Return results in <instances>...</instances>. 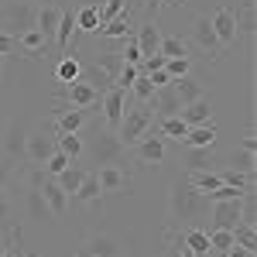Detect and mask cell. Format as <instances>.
<instances>
[{"mask_svg":"<svg viewBox=\"0 0 257 257\" xmlns=\"http://www.w3.org/2000/svg\"><path fill=\"white\" fill-rule=\"evenodd\" d=\"M206 213V206H202V196H199L196 189L182 178L172 185V192H168V216L175 219V223H185V226H196L199 219Z\"/></svg>","mask_w":257,"mask_h":257,"instance_id":"1","label":"cell"},{"mask_svg":"<svg viewBox=\"0 0 257 257\" xmlns=\"http://www.w3.org/2000/svg\"><path fill=\"white\" fill-rule=\"evenodd\" d=\"M155 123V110L148 106V103H141V106H131V110H123V117H120V127L113 131L120 138L123 148H131V144H138L144 134H148V127Z\"/></svg>","mask_w":257,"mask_h":257,"instance_id":"2","label":"cell"},{"mask_svg":"<svg viewBox=\"0 0 257 257\" xmlns=\"http://www.w3.org/2000/svg\"><path fill=\"white\" fill-rule=\"evenodd\" d=\"M38 21V7L35 0H7L4 4V28L7 35H21V31H31Z\"/></svg>","mask_w":257,"mask_h":257,"instance_id":"3","label":"cell"},{"mask_svg":"<svg viewBox=\"0 0 257 257\" xmlns=\"http://www.w3.org/2000/svg\"><path fill=\"white\" fill-rule=\"evenodd\" d=\"M52 155H55V138H52V131H45V127L28 131V141H24V158L31 161V168H41Z\"/></svg>","mask_w":257,"mask_h":257,"instance_id":"4","label":"cell"},{"mask_svg":"<svg viewBox=\"0 0 257 257\" xmlns=\"http://www.w3.org/2000/svg\"><path fill=\"white\" fill-rule=\"evenodd\" d=\"M123 151H127V148L120 144V138L113 134V131L96 134V138H93V144H89V158L96 161V165H117Z\"/></svg>","mask_w":257,"mask_h":257,"instance_id":"5","label":"cell"},{"mask_svg":"<svg viewBox=\"0 0 257 257\" xmlns=\"http://www.w3.org/2000/svg\"><path fill=\"white\" fill-rule=\"evenodd\" d=\"M148 106L155 110V117H158V120H168V117H178V113H182V99L175 96L172 82L161 86V89H155V96L148 99Z\"/></svg>","mask_w":257,"mask_h":257,"instance_id":"6","label":"cell"},{"mask_svg":"<svg viewBox=\"0 0 257 257\" xmlns=\"http://www.w3.org/2000/svg\"><path fill=\"white\" fill-rule=\"evenodd\" d=\"M192 41H196L209 59H219V55H223V45H219V38H216V31H213V24H209V18H196V24H192Z\"/></svg>","mask_w":257,"mask_h":257,"instance_id":"7","label":"cell"},{"mask_svg":"<svg viewBox=\"0 0 257 257\" xmlns=\"http://www.w3.org/2000/svg\"><path fill=\"white\" fill-rule=\"evenodd\" d=\"M240 223V199L213 202V230H233Z\"/></svg>","mask_w":257,"mask_h":257,"instance_id":"8","label":"cell"},{"mask_svg":"<svg viewBox=\"0 0 257 257\" xmlns=\"http://www.w3.org/2000/svg\"><path fill=\"white\" fill-rule=\"evenodd\" d=\"M99 106H103V120L117 131L120 117H123V89H120V86H110V89L99 96Z\"/></svg>","mask_w":257,"mask_h":257,"instance_id":"9","label":"cell"},{"mask_svg":"<svg viewBox=\"0 0 257 257\" xmlns=\"http://www.w3.org/2000/svg\"><path fill=\"white\" fill-rule=\"evenodd\" d=\"M134 155H138V161H144V165H158V161L165 158V138H161V134H144V138L134 144Z\"/></svg>","mask_w":257,"mask_h":257,"instance_id":"10","label":"cell"},{"mask_svg":"<svg viewBox=\"0 0 257 257\" xmlns=\"http://www.w3.org/2000/svg\"><path fill=\"white\" fill-rule=\"evenodd\" d=\"M41 199H45V206H48L52 216H62L65 206H69V196L62 192V185L52 175H45V182H41Z\"/></svg>","mask_w":257,"mask_h":257,"instance_id":"11","label":"cell"},{"mask_svg":"<svg viewBox=\"0 0 257 257\" xmlns=\"http://www.w3.org/2000/svg\"><path fill=\"white\" fill-rule=\"evenodd\" d=\"M209 24H213V31H216L219 45H233V41H237V21H233V11H230V7H219L216 14L209 18Z\"/></svg>","mask_w":257,"mask_h":257,"instance_id":"12","label":"cell"},{"mask_svg":"<svg viewBox=\"0 0 257 257\" xmlns=\"http://www.w3.org/2000/svg\"><path fill=\"white\" fill-rule=\"evenodd\" d=\"M134 38H138L141 55H158V48H161V31H158V24H155V21H144L141 28H134Z\"/></svg>","mask_w":257,"mask_h":257,"instance_id":"13","label":"cell"},{"mask_svg":"<svg viewBox=\"0 0 257 257\" xmlns=\"http://www.w3.org/2000/svg\"><path fill=\"white\" fill-rule=\"evenodd\" d=\"M99 96H103V93H96L93 86H86L82 79H76V82H65V99H69L72 106H96V103H99Z\"/></svg>","mask_w":257,"mask_h":257,"instance_id":"14","label":"cell"},{"mask_svg":"<svg viewBox=\"0 0 257 257\" xmlns=\"http://www.w3.org/2000/svg\"><path fill=\"white\" fill-rule=\"evenodd\" d=\"M178 117L185 120L189 127H202V123H209V117H213V106H209L206 96H199V99H192V103H185Z\"/></svg>","mask_w":257,"mask_h":257,"instance_id":"15","label":"cell"},{"mask_svg":"<svg viewBox=\"0 0 257 257\" xmlns=\"http://www.w3.org/2000/svg\"><path fill=\"white\" fill-rule=\"evenodd\" d=\"M14 45H18L24 55H45V48H48L52 41L45 38L38 28H31V31H21V35H14Z\"/></svg>","mask_w":257,"mask_h":257,"instance_id":"16","label":"cell"},{"mask_svg":"<svg viewBox=\"0 0 257 257\" xmlns=\"http://www.w3.org/2000/svg\"><path fill=\"white\" fill-rule=\"evenodd\" d=\"M96 31L103 35V38H127V35L134 31V14H131V11H123V14H117L113 21H103Z\"/></svg>","mask_w":257,"mask_h":257,"instance_id":"17","label":"cell"},{"mask_svg":"<svg viewBox=\"0 0 257 257\" xmlns=\"http://www.w3.org/2000/svg\"><path fill=\"white\" fill-rule=\"evenodd\" d=\"M96 182H99L103 192H113V189H123L127 185V175H123V168H117V165H99Z\"/></svg>","mask_w":257,"mask_h":257,"instance_id":"18","label":"cell"},{"mask_svg":"<svg viewBox=\"0 0 257 257\" xmlns=\"http://www.w3.org/2000/svg\"><path fill=\"white\" fill-rule=\"evenodd\" d=\"M24 141H28V131L21 123H11L7 134H4V151L7 158H24Z\"/></svg>","mask_w":257,"mask_h":257,"instance_id":"19","label":"cell"},{"mask_svg":"<svg viewBox=\"0 0 257 257\" xmlns=\"http://www.w3.org/2000/svg\"><path fill=\"white\" fill-rule=\"evenodd\" d=\"M172 89H175V96L182 99V106L202 96V82H199L196 76H178V79H172Z\"/></svg>","mask_w":257,"mask_h":257,"instance_id":"20","label":"cell"},{"mask_svg":"<svg viewBox=\"0 0 257 257\" xmlns=\"http://www.w3.org/2000/svg\"><path fill=\"white\" fill-rule=\"evenodd\" d=\"M79 79L86 82V86H93L96 93H106V89L113 86V79H110V76L99 69L96 62H93V65H82V69H79Z\"/></svg>","mask_w":257,"mask_h":257,"instance_id":"21","label":"cell"},{"mask_svg":"<svg viewBox=\"0 0 257 257\" xmlns=\"http://www.w3.org/2000/svg\"><path fill=\"white\" fill-rule=\"evenodd\" d=\"M216 141V127L213 123H202V127H189V134L182 138L185 148H209Z\"/></svg>","mask_w":257,"mask_h":257,"instance_id":"22","label":"cell"},{"mask_svg":"<svg viewBox=\"0 0 257 257\" xmlns=\"http://www.w3.org/2000/svg\"><path fill=\"white\" fill-rule=\"evenodd\" d=\"M72 31H76V11H62L59 18V28H55V45H59V52L65 55V48H69V38H72Z\"/></svg>","mask_w":257,"mask_h":257,"instance_id":"23","label":"cell"},{"mask_svg":"<svg viewBox=\"0 0 257 257\" xmlns=\"http://www.w3.org/2000/svg\"><path fill=\"white\" fill-rule=\"evenodd\" d=\"M59 18H62L59 7H38V21H35V28L52 41V38H55V28H59Z\"/></svg>","mask_w":257,"mask_h":257,"instance_id":"24","label":"cell"},{"mask_svg":"<svg viewBox=\"0 0 257 257\" xmlns=\"http://www.w3.org/2000/svg\"><path fill=\"white\" fill-rule=\"evenodd\" d=\"M254 151H243V148H233L230 155H226V168H233V172H243V175H254Z\"/></svg>","mask_w":257,"mask_h":257,"instance_id":"25","label":"cell"},{"mask_svg":"<svg viewBox=\"0 0 257 257\" xmlns=\"http://www.w3.org/2000/svg\"><path fill=\"white\" fill-rule=\"evenodd\" d=\"M182 243H185L196 257H209V237H206L199 226H189V230L182 233Z\"/></svg>","mask_w":257,"mask_h":257,"instance_id":"26","label":"cell"},{"mask_svg":"<svg viewBox=\"0 0 257 257\" xmlns=\"http://www.w3.org/2000/svg\"><path fill=\"white\" fill-rule=\"evenodd\" d=\"M82 178H86V168H82V165H69L65 172H59V175H55V182L62 185V192H65V196H72V192L79 189Z\"/></svg>","mask_w":257,"mask_h":257,"instance_id":"27","label":"cell"},{"mask_svg":"<svg viewBox=\"0 0 257 257\" xmlns=\"http://www.w3.org/2000/svg\"><path fill=\"white\" fill-rule=\"evenodd\" d=\"M72 196L79 199V202H86V206H89V202H96V199L103 196V189H99V182H96V172H86V178L79 182V189H76Z\"/></svg>","mask_w":257,"mask_h":257,"instance_id":"28","label":"cell"},{"mask_svg":"<svg viewBox=\"0 0 257 257\" xmlns=\"http://www.w3.org/2000/svg\"><path fill=\"white\" fill-rule=\"evenodd\" d=\"M82 247H86L93 257H117L120 254V247H117V240H113V237H89Z\"/></svg>","mask_w":257,"mask_h":257,"instance_id":"29","label":"cell"},{"mask_svg":"<svg viewBox=\"0 0 257 257\" xmlns=\"http://www.w3.org/2000/svg\"><path fill=\"white\" fill-rule=\"evenodd\" d=\"M233 21H237V35H243V38H254L257 18H254V4H250V0H247V4L240 7L237 14H233Z\"/></svg>","mask_w":257,"mask_h":257,"instance_id":"30","label":"cell"},{"mask_svg":"<svg viewBox=\"0 0 257 257\" xmlns=\"http://www.w3.org/2000/svg\"><path fill=\"white\" fill-rule=\"evenodd\" d=\"M52 138H55V148H59L62 155H69V158H79L82 151H86L79 134H52Z\"/></svg>","mask_w":257,"mask_h":257,"instance_id":"31","label":"cell"},{"mask_svg":"<svg viewBox=\"0 0 257 257\" xmlns=\"http://www.w3.org/2000/svg\"><path fill=\"white\" fill-rule=\"evenodd\" d=\"M158 134L161 138H175V141H182L185 138V134H189V123H185V120L182 117H168V120H158Z\"/></svg>","mask_w":257,"mask_h":257,"instance_id":"32","label":"cell"},{"mask_svg":"<svg viewBox=\"0 0 257 257\" xmlns=\"http://www.w3.org/2000/svg\"><path fill=\"white\" fill-rule=\"evenodd\" d=\"M79 69H82V62L76 55H65L59 62V69H55V76H59V82H76L79 79Z\"/></svg>","mask_w":257,"mask_h":257,"instance_id":"33","label":"cell"},{"mask_svg":"<svg viewBox=\"0 0 257 257\" xmlns=\"http://www.w3.org/2000/svg\"><path fill=\"white\" fill-rule=\"evenodd\" d=\"M28 213H31V219L48 216V206H45V199H41V185H31V189H28Z\"/></svg>","mask_w":257,"mask_h":257,"instance_id":"34","label":"cell"},{"mask_svg":"<svg viewBox=\"0 0 257 257\" xmlns=\"http://www.w3.org/2000/svg\"><path fill=\"white\" fill-rule=\"evenodd\" d=\"M165 59H189V45L182 38H161V48H158Z\"/></svg>","mask_w":257,"mask_h":257,"instance_id":"35","label":"cell"},{"mask_svg":"<svg viewBox=\"0 0 257 257\" xmlns=\"http://www.w3.org/2000/svg\"><path fill=\"white\" fill-rule=\"evenodd\" d=\"M96 65L106 72V76H110V79H117L120 69H123V59H120V52H103V55L96 59Z\"/></svg>","mask_w":257,"mask_h":257,"instance_id":"36","label":"cell"},{"mask_svg":"<svg viewBox=\"0 0 257 257\" xmlns=\"http://www.w3.org/2000/svg\"><path fill=\"white\" fill-rule=\"evenodd\" d=\"M233 243H237V247H243V250H250V254H254V247H257L254 226H247V223H237V226H233Z\"/></svg>","mask_w":257,"mask_h":257,"instance_id":"37","label":"cell"},{"mask_svg":"<svg viewBox=\"0 0 257 257\" xmlns=\"http://www.w3.org/2000/svg\"><path fill=\"white\" fill-rule=\"evenodd\" d=\"M76 28H79V31H96L99 28V11L96 7H79V11H76Z\"/></svg>","mask_w":257,"mask_h":257,"instance_id":"38","label":"cell"},{"mask_svg":"<svg viewBox=\"0 0 257 257\" xmlns=\"http://www.w3.org/2000/svg\"><path fill=\"white\" fill-rule=\"evenodd\" d=\"M206 237H209V250L226 254V250L233 247V230H213V233H206Z\"/></svg>","mask_w":257,"mask_h":257,"instance_id":"39","label":"cell"},{"mask_svg":"<svg viewBox=\"0 0 257 257\" xmlns=\"http://www.w3.org/2000/svg\"><path fill=\"white\" fill-rule=\"evenodd\" d=\"M127 93H134V96H138L141 103H148V99L155 96V82L148 79V76H144V72H138V79H134V86H131V89H127Z\"/></svg>","mask_w":257,"mask_h":257,"instance_id":"40","label":"cell"},{"mask_svg":"<svg viewBox=\"0 0 257 257\" xmlns=\"http://www.w3.org/2000/svg\"><path fill=\"white\" fill-rule=\"evenodd\" d=\"M69 165H72V158H69V155H62L59 148H55V155H52V158L45 161V165H41V168H45V175H59V172H65V168H69Z\"/></svg>","mask_w":257,"mask_h":257,"instance_id":"41","label":"cell"},{"mask_svg":"<svg viewBox=\"0 0 257 257\" xmlns=\"http://www.w3.org/2000/svg\"><path fill=\"white\" fill-rule=\"evenodd\" d=\"M120 59L127 62V65H138L144 55H141V48H138V38H134V31L123 38V52H120Z\"/></svg>","mask_w":257,"mask_h":257,"instance_id":"42","label":"cell"},{"mask_svg":"<svg viewBox=\"0 0 257 257\" xmlns=\"http://www.w3.org/2000/svg\"><path fill=\"white\" fill-rule=\"evenodd\" d=\"M213 161H209V148H192L189 151V172H206Z\"/></svg>","mask_w":257,"mask_h":257,"instance_id":"43","label":"cell"},{"mask_svg":"<svg viewBox=\"0 0 257 257\" xmlns=\"http://www.w3.org/2000/svg\"><path fill=\"white\" fill-rule=\"evenodd\" d=\"M189 69H192V59H165V72L178 79V76H189Z\"/></svg>","mask_w":257,"mask_h":257,"instance_id":"44","label":"cell"},{"mask_svg":"<svg viewBox=\"0 0 257 257\" xmlns=\"http://www.w3.org/2000/svg\"><path fill=\"white\" fill-rule=\"evenodd\" d=\"M223 178V185H237V189H250V178L254 175H243V172H233V168H226V172H219Z\"/></svg>","mask_w":257,"mask_h":257,"instance_id":"45","label":"cell"},{"mask_svg":"<svg viewBox=\"0 0 257 257\" xmlns=\"http://www.w3.org/2000/svg\"><path fill=\"white\" fill-rule=\"evenodd\" d=\"M123 11H127V0H106V4L99 7V24H103V21H113L117 14H123Z\"/></svg>","mask_w":257,"mask_h":257,"instance_id":"46","label":"cell"},{"mask_svg":"<svg viewBox=\"0 0 257 257\" xmlns=\"http://www.w3.org/2000/svg\"><path fill=\"white\" fill-rule=\"evenodd\" d=\"M148 79L155 82V89H161V86H168V82H172V76H168L165 69H155V72H148Z\"/></svg>","mask_w":257,"mask_h":257,"instance_id":"47","label":"cell"},{"mask_svg":"<svg viewBox=\"0 0 257 257\" xmlns=\"http://www.w3.org/2000/svg\"><path fill=\"white\" fill-rule=\"evenodd\" d=\"M14 48V35H7V31H0V55H7Z\"/></svg>","mask_w":257,"mask_h":257,"instance_id":"48","label":"cell"},{"mask_svg":"<svg viewBox=\"0 0 257 257\" xmlns=\"http://www.w3.org/2000/svg\"><path fill=\"white\" fill-rule=\"evenodd\" d=\"M237 148H243V151H257V141H254V134L240 138V144H237Z\"/></svg>","mask_w":257,"mask_h":257,"instance_id":"49","label":"cell"},{"mask_svg":"<svg viewBox=\"0 0 257 257\" xmlns=\"http://www.w3.org/2000/svg\"><path fill=\"white\" fill-rule=\"evenodd\" d=\"M144 7H148V0H127V11H131V14H138Z\"/></svg>","mask_w":257,"mask_h":257,"instance_id":"50","label":"cell"},{"mask_svg":"<svg viewBox=\"0 0 257 257\" xmlns=\"http://www.w3.org/2000/svg\"><path fill=\"white\" fill-rule=\"evenodd\" d=\"M165 4H168V0H148V7H144V11H148V14H158Z\"/></svg>","mask_w":257,"mask_h":257,"instance_id":"51","label":"cell"},{"mask_svg":"<svg viewBox=\"0 0 257 257\" xmlns=\"http://www.w3.org/2000/svg\"><path fill=\"white\" fill-rule=\"evenodd\" d=\"M226 257H254V254H250V250H243V247H237V243H233V247L226 250Z\"/></svg>","mask_w":257,"mask_h":257,"instance_id":"52","label":"cell"},{"mask_svg":"<svg viewBox=\"0 0 257 257\" xmlns=\"http://www.w3.org/2000/svg\"><path fill=\"white\" fill-rule=\"evenodd\" d=\"M41 7H59V11H65V0H41Z\"/></svg>","mask_w":257,"mask_h":257,"instance_id":"53","label":"cell"},{"mask_svg":"<svg viewBox=\"0 0 257 257\" xmlns=\"http://www.w3.org/2000/svg\"><path fill=\"white\" fill-rule=\"evenodd\" d=\"M103 4H106V0H79V7H96V11L103 7Z\"/></svg>","mask_w":257,"mask_h":257,"instance_id":"54","label":"cell"},{"mask_svg":"<svg viewBox=\"0 0 257 257\" xmlns=\"http://www.w3.org/2000/svg\"><path fill=\"white\" fill-rule=\"evenodd\" d=\"M178 257H196L189 247H185V243H182V237H178Z\"/></svg>","mask_w":257,"mask_h":257,"instance_id":"55","label":"cell"},{"mask_svg":"<svg viewBox=\"0 0 257 257\" xmlns=\"http://www.w3.org/2000/svg\"><path fill=\"white\" fill-rule=\"evenodd\" d=\"M7 172H11V168H7V165L0 161V189H4V182H7Z\"/></svg>","mask_w":257,"mask_h":257,"instance_id":"56","label":"cell"},{"mask_svg":"<svg viewBox=\"0 0 257 257\" xmlns=\"http://www.w3.org/2000/svg\"><path fill=\"white\" fill-rule=\"evenodd\" d=\"M76 257H93V254H89L86 247H79V250H76Z\"/></svg>","mask_w":257,"mask_h":257,"instance_id":"57","label":"cell"},{"mask_svg":"<svg viewBox=\"0 0 257 257\" xmlns=\"http://www.w3.org/2000/svg\"><path fill=\"white\" fill-rule=\"evenodd\" d=\"M4 250H7V247H4V243H0V257H4Z\"/></svg>","mask_w":257,"mask_h":257,"instance_id":"58","label":"cell"},{"mask_svg":"<svg viewBox=\"0 0 257 257\" xmlns=\"http://www.w3.org/2000/svg\"><path fill=\"white\" fill-rule=\"evenodd\" d=\"M18 257H31V254H18Z\"/></svg>","mask_w":257,"mask_h":257,"instance_id":"59","label":"cell"},{"mask_svg":"<svg viewBox=\"0 0 257 257\" xmlns=\"http://www.w3.org/2000/svg\"><path fill=\"white\" fill-rule=\"evenodd\" d=\"M4 4H7V0H0V7H4Z\"/></svg>","mask_w":257,"mask_h":257,"instance_id":"60","label":"cell"},{"mask_svg":"<svg viewBox=\"0 0 257 257\" xmlns=\"http://www.w3.org/2000/svg\"><path fill=\"white\" fill-rule=\"evenodd\" d=\"M0 59H4V55H0Z\"/></svg>","mask_w":257,"mask_h":257,"instance_id":"61","label":"cell"}]
</instances>
